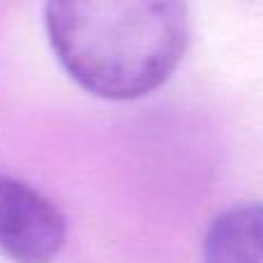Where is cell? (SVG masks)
I'll return each instance as SVG.
<instances>
[{"mask_svg":"<svg viewBox=\"0 0 263 263\" xmlns=\"http://www.w3.org/2000/svg\"><path fill=\"white\" fill-rule=\"evenodd\" d=\"M44 21L67 74L102 100H139L178 69L187 0H46Z\"/></svg>","mask_w":263,"mask_h":263,"instance_id":"1","label":"cell"},{"mask_svg":"<svg viewBox=\"0 0 263 263\" xmlns=\"http://www.w3.org/2000/svg\"><path fill=\"white\" fill-rule=\"evenodd\" d=\"M67 224L53 201L0 173V252L14 263H53Z\"/></svg>","mask_w":263,"mask_h":263,"instance_id":"2","label":"cell"},{"mask_svg":"<svg viewBox=\"0 0 263 263\" xmlns=\"http://www.w3.org/2000/svg\"><path fill=\"white\" fill-rule=\"evenodd\" d=\"M203 263H263V201L238 203L210 222Z\"/></svg>","mask_w":263,"mask_h":263,"instance_id":"3","label":"cell"}]
</instances>
